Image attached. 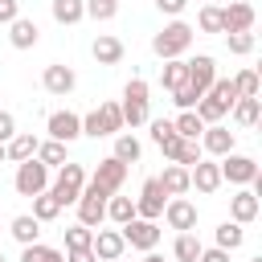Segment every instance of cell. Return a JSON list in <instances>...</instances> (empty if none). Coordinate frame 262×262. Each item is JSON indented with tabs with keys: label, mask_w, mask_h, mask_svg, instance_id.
Listing matches in <instances>:
<instances>
[{
	"label": "cell",
	"mask_w": 262,
	"mask_h": 262,
	"mask_svg": "<svg viewBox=\"0 0 262 262\" xmlns=\"http://www.w3.org/2000/svg\"><path fill=\"white\" fill-rule=\"evenodd\" d=\"M192 25H184V20H168L156 37H151V53L156 57H180V53H188V45H192Z\"/></svg>",
	"instance_id": "1"
},
{
	"label": "cell",
	"mask_w": 262,
	"mask_h": 262,
	"mask_svg": "<svg viewBox=\"0 0 262 262\" xmlns=\"http://www.w3.org/2000/svg\"><path fill=\"white\" fill-rule=\"evenodd\" d=\"M151 94V86L143 82V78H131L127 86H123V102H119V111H123V127H139V123H147V98Z\"/></svg>",
	"instance_id": "2"
},
{
	"label": "cell",
	"mask_w": 262,
	"mask_h": 262,
	"mask_svg": "<svg viewBox=\"0 0 262 262\" xmlns=\"http://www.w3.org/2000/svg\"><path fill=\"white\" fill-rule=\"evenodd\" d=\"M123 180H127V164H123V160H115V156H106V160L94 168V176L86 180V188H82V192L111 196V192H119V188H123Z\"/></svg>",
	"instance_id": "3"
},
{
	"label": "cell",
	"mask_w": 262,
	"mask_h": 262,
	"mask_svg": "<svg viewBox=\"0 0 262 262\" xmlns=\"http://www.w3.org/2000/svg\"><path fill=\"white\" fill-rule=\"evenodd\" d=\"M119 131H123V111H119V102H102V106H94V111L82 119V135H90V139L119 135Z\"/></svg>",
	"instance_id": "4"
},
{
	"label": "cell",
	"mask_w": 262,
	"mask_h": 262,
	"mask_svg": "<svg viewBox=\"0 0 262 262\" xmlns=\"http://www.w3.org/2000/svg\"><path fill=\"white\" fill-rule=\"evenodd\" d=\"M82 188H86V168L66 160V164L57 168V180H53V188H49V192H53V196H57V205L66 209V205H74V201L82 196Z\"/></svg>",
	"instance_id": "5"
},
{
	"label": "cell",
	"mask_w": 262,
	"mask_h": 262,
	"mask_svg": "<svg viewBox=\"0 0 262 262\" xmlns=\"http://www.w3.org/2000/svg\"><path fill=\"white\" fill-rule=\"evenodd\" d=\"M12 184H16V192H20V196H37V192H45V188H49V168H45V164L33 156V160L16 164Z\"/></svg>",
	"instance_id": "6"
},
{
	"label": "cell",
	"mask_w": 262,
	"mask_h": 262,
	"mask_svg": "<svg viewBox=\"0 0 262 262\" xmlns=\"http://www.w3.org/2000/svg\"><path fill=\"white\" fill-rule=\"evenodd\" d=\"M119 233H123V242H127L131 250H143V254L160 246V225L147 221V217H131L127 225H119Z\"/></svg>",
	"instance_id": "7"
},
{
	"label": "cell",
	"mask_w": 262,
	"mask_h": 262,
	"mask_svg": "<svg viewBox=\"0 0 262 262\" xmlns=\"http://www.w3.org/2000/svg\"><path fill=\"white\" fill-rule=\"evenodd\" d=\"M164 201H168V192L160 188V180H156V176H147V180H143V188H139V196H135V217L160 221V213H164Z\"/></svg>",
	"instance_id": "8"
},
{
	"label": "cell",
	"mask_w": 262,
	"mask_h": 262,
	"mask_svg": "<svg viewBox=\"0 0 262 262\" xmlns=\"http://www.w3.org/2000/svg\"><path fill=\"white\" fill-rule=\"evenodd\" d=\"M176 233H188V229H196V205L188 201V196H168L164 201V213H160Z\"/></svg>",
	"instance_id": "9"
},
{
	"label": "cell",
	"mask_w": 262,
	"mask_h": 262,
	"mask_svg": "<svg viewBox=\"0 0 262 262\" xmlns=\"http://www.w3.org/2000/svg\"><path fill=\"white\" fill-rule=\"evenodd\" d=\"M217 168H221V180H229V184H250V180L258 176L254 156H237V151H225Z\"/></svg>",
	"instance_id": "10"
},
{
	"label": "cell",
	"mask_w": 262,
	"mask_h": 262,
	"mask_svg": "<svg viewBox=\"0 0 262 262\" xmlns=\"http://www.w3.org/2000/svg\"><path fill=\"white\" fill-rule=\"evenodd\" d=\"M254 4H246V0H233V4H225L221 8V33H250L254 29Z\"/></svg>",
	"instance_id": "11"
},
{
	"label": "cell",
	"mask_w": 262,
	"mask_h": 262,
	"mask_svg": "<svg viewBox=\"0 0 262 262\" xmlns=\"http://www.w3.org/2000/svg\"><path fill=\"white\" fill-rule=\"evenodd\" d=\"M41 86L53 94V98H66L74 86H78V74L70 70V66H61V61H53V66H45L41 70Z\"/></svg>",
	"instance_id": "12"
},
{
	"label": "cell",
	"mask_w": 262,
	"mask_h": 262,
	"mask_svg": "<svg viewBox=\"0 0 262 262\" xmlns=\"http://www.w3.org/2000/svg\"><path fill=\"white\" fill-rule=\"evenodd\" d=\"M90 250H94V258H98V262H119V258H123V250H127V242H123V233H119V229H94Z\"/></svg>",
	"instance_id": "13"
},
{
	"label": "cell",
	"mask_w": 262,
	"mask_h": 262,
	"mask_svg": "<svg viewBox=\"0 0 262 262\" xmlns=\"http://www.w3.org/2000/svg\"><path fill=\"white\" fill-rule=\"evenodd\" d=\"M45 131H49V139L74 143V139L82 135V115H74V111H53L49 123H45Z\"/></svg>",
	"instance_id": "14"
},
{
	"label": "cell",
	"mask_w": 262,
	"mask_h": 262,
	"mask_svg": "<svg viewBox=\"0 0 262 262\" xmlns=\"http://www.w3.org/2000/svg\"><path fill=\"white\" fill-rule=\"evenodd\" d=\"M196 143H201V151H209V156H225V151H233V131L229 127H221V123H209L201 135H196Z\"/></svg>",
	"instance_id": "15"
},
{
	"label": "cell",
	"mask_w": 262,
	"mask_h": 262,
	"mask_svg": "<svg viewBox=\"0 0 262 262\" xmlns=\"http://www.w3.org/2000/svg\"><path fill=\"white\" fill-rule=\"evenodd\" d=\"M188 184H192L196 192H205V196H209V192H217V188H221V168H217L213 160H196V164L188 168Z\"/></svg>",
	"instance_id": "16"
},
{
	"label": "cell",
	"mask_w": 262,
	"mask_h": 262,
	"mask_svg": "<svg viewBox=\"0 0 262 262\" xmlns=\"http://www.w3.org/2000/svg\"><path fill=\"white\" fill-rule=\"evenodd\" d=\"M213 78H217V61L209 57V53H196V57H188V86L192 90H209L213 86Z\"/></svg>",
	"instance_id": "17"
},
{
	"label": "cell",
	"mask_w": 262,
	"mask_h": 262,
	"mask_svg": "<svg viewBox=\"0 0 262 262\" xmlns=\"http://www.w3.org/2000/svg\"><path fill=\"white\" fill-rule=\"evenodd\" d=\"M78 221L82 225H90V229H98L102 221H106V196H94V192H82L78 201Z\"/></svg>",
	"instance_id": "18"
},
{
	"label": "cell",
	"mask_w": 262,
	"mask_h": 262,
	"mask_svg": "<svg viewBox=\"0 0 262 262\" xmlns=\"http://www.w3.org/2000/svg\"><path fill=\"white\" fill-rule=\"evenodd\" d=\"M37 37H41V29H37L33 16H16V20H8V41H12V49H33Z\"/></svg>",
	"instance_id": "19"
},
{
	"label": "cell",
	"mask_w": 262,
	"mask_h": 262,
	"mask_svg": "<svg viewBox=\"0 0 262 262\" xmlns=\"http://www.w3.org/2000/svg\"><path fill=\"white\" fill-rule=\"evenodd\" d=\"M254 217H258V192H250V188L233 192V196H229V221H237V225H250Z\"/></svg>",
	"instance_id": "20"
},
{
	"label": "cell",
	"mask_w": 262,
	"mask_h": 262,
	"mask_svg": "<svg viewBox=\"0 0 262 262\" xmlns=\"http://www.w3.org/2000/svg\"><path fill=\"white\" fill-rule=\"evenodd\" d=\"M90 53H94V61H98V66H119V61H123V41H119V37H111V33H102V37H94Z\"/></svg>",
	"instance_id": "21"
},
{
	"label": "cell",
	"mask_w": 262,
	"mask_h": 262,
	"mask_svg": "<svg viewBox=\"0 0 262 262\" xmlns=\"http://www.w3.org/2000/svg\"><path fill=\"white\" fill-rule=\"evenodd\" d=\"M156 180H160V188H164L168 196H184V192L192 188V184H188V168H184V164H168Z\"/></svg>",
	"instance_id": "22"
},
{
	"label": "cell",
	"mask_w": 262,
	"mask_h": 262,
	"mask_svg": "<svg viewBox=\"0 0 262 262\" xmlns=\"http://www.w3.org/2000/svg\"><path fill=\"white\" fill-rule=\"evenodd\" d=\"M4 156H8L12 164H25V160H33V156H37V135H29V131H16V135L4 143Z\"/></svg>",
	"instance_id": "23"
},
{
	"label": "cell",
	"mask_w": 262,
	"mask_h": 262,
	"mask_svg": "<svg viewBox=\"0 0 262 262\" xmlns=\"http://www.w3.org/2000/svg\"><path fill=\"white\" fill-rule=\"evenodd\" d=\"M8 233L20 242V246H33L37 237H41V221L33 217V213H20V217H12V225H8Z\"/></svg>",
	"instance_id": "24"
},
{
	"label": "cell",
	"mask_w": 262,
	"mask_h": 262,
	"mask_svg": "<svg viewBox=\"0 0 262 262\" xmlns=\"http://www.w3.org/2000/svg\"><path fill=\"white\" fill-rule=\"evenodd\" d=\"M184 82H188V61H184V57H168L164 70H160V86H164V90H176V86H184Z\"/></svg>",
	"instance_id": "25"
},
{
	"label": "cell",
	"mask_w": 262,
	"mask_h": 262,
	"mask_svg": "<svg viewBox=\"0 0 262 262\" xmlns=\"http://www.w3.org/2000/svg\"><path fill=\"white\" fill-rule=\"evenodd\" d=\"M229 115H233L237 127H254L258 115H262V98H237V102L229 106Z\"/></svg>",
	"instance_id": "26"
},
{
	"label": "cell",
	"mask_w": 262,
	"mask_h": 262,
	"mask_svg": "<svg viewBox=\"0 0 262 262\" xmlns=\"http://www.w3.org/2000/svg\"><path fill=\"white\" fill-rule=\"evenodd\" d=\"M49 12H53L57 25H78V20L86 16V4H82V0H53Z\"/></svg>",
	"instance_id": "27"
},
{
	"label": "cell",
	"mask_w": 262,
	"mask_h": 262,
	"mask_svg": "<svg viewBox=\"0 0 262 262\" xmlns=\"http://www.w3.org/2000/svg\"><path fill=\"white\" fill-rule=\"evenodd\" d=\"M106 217H111L115 225H127V221L135 217V201H131V196H119V192H111V196H106Z\"/></svg>",
	"instance_id": "28"
},
{
	"label": "cell",
	"mask_w": 262,
	"mask_h": 262,
	"mask_svg": "<svg viewBox=\"0 0 262 262\" xmlns=\"http://www.w3.org/2000/svg\"><path fill=\"white\" fill-rule=\"evenodd\" d=\"M196 254H201V237L188 229V233H176V242H172V258L176 262H196Z\"/></svg>",
	"instance_id": "29"
},
{
	"label": "cell",
	"mask_w": 262,
	"mask_h": 262,
	"mask_svg": "<svg viewBox=\"0 0 262 262\" xmlns=\"http://www.w3.org/2000/svg\"><path fill=\"white\" fill-rule=\"evenodd\" d=\"M29 201H33V217H37L41 225H45V221H53V217L61 213V205H57V196H53L49 188H45V192H37V196H29Z\"/></svg>",
	"instance_id": "30"
},
{
	"label": "cell",
	"mask_w": 262,
	"mask_h": 262,
	"mask_svg": "<svg viewBox=\"0 0 262 262\" xmlns=\"http://www.w3.org/2000/svg\"><path fill=\"white\" fill-rule=\"evenodd\" d=\"M213 237H217V246H221V250H229V254H233V250H237V246L246 242V229H242L237 221H221Z\"/></svg>",
	"instance_id": "31"
},
{
	"label": "cell",
	"mask_w": 262,
	"mask_h": 262,
	"mask_svg": "<svg viewBox=\"0 0 262 262\" xmlns=\"http://www.w3.org/2000/svg\"><path fill=\"white\" fill-rule=\"evenodd\" d=\"M192 111H196V115H201V123H205V127H209V123H221V119H225V115H229V111H225V106H221V102H217V98H213V94H201V98H196V106H192Z\"/></svg>",
	"instance_id": "32"
},
{
	"label": "cell",
	"mask_w": 262,
	"mask_h": 262,
	"mask_svg": "<svg viewBox=\"0 0 262 262\" xmlns=\"http://www.w3.org/2000/svg\"><path fill=\"white\" fill-rule=\"evenodd\" d=\"M139 151H143V147H139V139H135V135H127V131H119V135H115V151H111L115 160L135 164V160H139Z\"/></svg>",
	"instance_id": "33"
},
{
	"label": "cell",
	"mask_w": 262,
	"mask_h": 262,
	"mask_svg": "<svg viewBox=\"0 0 262 262\" xmlns=\"http://www.w3.org/2000/svg\"><path fill=\"white\" fill-rule=\"evenodd\" d=\"M37 160H41L45 168H61V164H66V143H61V139H45V143H37Z\"/></svg>",
	"instance_id": "34"
},
{
	"label": "cell",
	"mask_w": 262,
	"mask_h": 262,
	"mask_svg": "<svg viewBox=\"0 0 262 262\" xmlns=\"http://www.w3.org/2000/svg\"><path fill=\"white\" fill-rule=\"evenodd\" d=\"M172 127H176V135H184V139H196V135L205 131V123H201L196 111H180V115L172 119Z\"/></svg>",
	"instance_id": "35"
},
{
	"label": "cell",
	"mask_w": 262,
	"mask_h": 262,
	"mask_svg": "<svg viewBox=\"0 0 262 262\" xmlns=\"http://www.w3.org/2000/svg\"><path fill=\"white\" fill-rule=\"evenodd\" d=\"M20 262H66V254H61V250H53V246L33 242V246H25V250H20Z\"/></svg>",
	"instance_id": "36"
},
{
	"label": "cell",
	"mask_w": 262,
	"mask_h": 262,
	"mask_svg": "<svg viewBox=\"0 0 262 262\" xmlns=\"http://www.w3.org/2000/svg\"><path fill=\"white\" fill-rule=\"evenodd\" d=\"M205 94H213V98H217V102H221L225 111H229V106L237 102V90H233V78H213V86H209Z\"/></svg>",
	"instance_id": "37"
},
{
	"label": "cell",
	"mask_w": 262,
	"mask_h": 262,
	"mask_svg": "<svg viewBox=\"0 0 262 262\" xmlns=\"http://www.w3.org/2000/svg\"><path fill=\"white\" fill-rule=\"evenodd\" d=\"M90 237H94V229L82 225V221H74L66 229V250H90Z\"/></svg>",
	"instance_id": "38"
},
{
	"label": "cell",
	"mask_w": 262,
	"mask_h": 262,
	"mask_svg": "<svg viewBox=\"0 0 262 262\" xmlns=\"http://www.w3.org/2000/svg\"><path fill=\"white\" fill-rule=\"evenodd\" d=\"M82 4H86L90 20H115V12H119V0H82Z\"/></svg>",
	"instance_id": "39"
},
{
	"label": "cell",
	"mask_w": 262,
	"mask_h": 262,
	"mask_svg": "<svg viewBox=\"0 0 262 262\" xmlns=\"http://www.w3.org/2000/svg\"><path fill=\"white\" fill-rule=\"evenodd\" d=\"M196 25H201V33H221V8L217 4H205L196 12Z\"/></svg>",
	"instance_id": "40"
},
{
	"label": "cell",
	"mask_w": 262,
	"mask_h": 262,
	"mask_svg": "<svg viewBox=\"0 0 262 262\" xmlns=\"http://www.w3.org/2000/svg\"><path fill=\"white\" fill-rule=\"evenodd\" d=\"M233 90H237V98H258V74L254 70H242L233 78Z\"/></svg>",
	"instance_id": "41"
},
{
	"label": "cell",
	"mask_w": 262,
	"mask_h": 262,
	"mask_svg": "<svg viewBox=\"0 0 262 262\" xmlns=\"http://www.w3.org/2000/svg\"><path fill=\"white\" fill-rule=\"evenodd\" d=\"M201 160V143L196 139H180V147H176V160L172 164H184V168H192Z\"/></svg>",
	"instance_id": "42"
},
{
	"label": "cell",
	"mask_w": 262,
	"mask_h": 262,
	"mask_svg": "<svg viewBox=\"0 0 262 262\" xmlns=\"http://www.w3.org/2000/svg\"><path fill=\"white\" fill-rule=\"evenodd\" d=\"M229 53H254V33H225Z\"/></svg>",
	"instance_id": "43"
},
{
	"label": "cell",
	"mask_w": 262,
	"mask_h": 262,
	"mask_svg": "<svg viewBox=\"0 0 262 262\" xmlns=\"http://www.w3.org/2000/svg\"><path fill=\"white\" fill-rule=\"evenodd\" d=\"M196 98H201V90H192V86H188V82H184V86H176V90H172V102H176V106H180V111H192V106H196Z\"/></svg>",
	"instance_id": "44"
},
{
	"label": "cell",
	"mask_w": 262,
	"mask_h": 262,
	"mask_svg": "<svg viewBox=\"0 0 262 262\" xmlns=\"http://www.w3.org/2000/svg\"><path fill=\"white\" fill-rule=\"evenodd\" d=\"M172 135H176L172 119H156V123H151V143H156V147H164V143H168Z\"/></svg>",
	"instance_id": "45"
},
{
	"label": "cell",
	"mask_w": 262,
	"mask_h": 262,
	"mask_svg": "<svg viewBox=\"0 0 262 262\" xmlns=\"http://www.w3.org/2000/svg\"><path fill=\"white\" fill-rule=\"evenodd\" d=\"M196 262H229V250H221V246H201V254H196Z\"/></svg>",
	"instance_id": "46"
},
{
	"label": "cell",
	"mask_w": 262,
	"mask_h": 262,
	"mask_svg": "<svg viewBox=\"0 0 262 262\" xmlns=\"http://www.w3.org/2000/svg\"><path fill=\"white\" fill-rule=\"evenodd\" d=\"M12 135H16V119H12L8 111H0V143H8Z\"/></svg>",
	"instance_id": "47"
},
{
	"label": "cell",
	"mask_w": 262,
	"mask_h": 262,
	"mask_svg": "<svg viewBox=\"0 0 262 262\" xmlns=\"http://www.w3.org/2000/svg\"><path fill=\"white\" fill-rule=\"evenodd\" d=\"M16 16H20V0H0V25H8Z\"/></svg>",
	"instance_id": "48"
},
{
	"label": "cell",
	"mask_w": 262,
	"mask_h": 262,
	"mask_svg": "<svg viewBox=\"0 0 262 262\" xmlns=\"http://www.w3.org/2000/svg\"><path fill=\"white\" fill-rule=\"evenodd\" d=\"M184 4H188V0H156V8H160L164 16H180V12H184Z\"/></svg>",
	"instance_id": "49"
},
{
	"label": "cell",
	"mask_w": 262,
	"mask_h": 262,
	"mask_svg": "<svg viewBox=\"0 0 262 262\" xmlns=\"http://www.w3.org/2000/svg\"><path fill=\"white\" fill-rule=\"evenodd\" d=\"M66 262H98L94 250H66Z\"/></svg>",
	"instance_id": "50"
},
{
	"label": "cell",
	"mask_w": 262,
	"mask_h": 262,
	"mask_svg": "<svg viewBox=\"0 0 262 262\" xmlns=\"http://www.w3.org/2000/svg\"><path fill=\"white\" fill-rule=\"evenodd\" d=\"M143 262H164V258H160L156 250H147V258H143Z\"/></svg>",
	"instance_id": "51"
},
{
	"label": "cell",
	"mask_w": 262,
	"mask_h": 262,
	"mask_svg": "<svg viewBox=\"0 0 262 262\" xmlns=\"http://www.w3.org/2000/svg\"><path fill=\"white\" fill-rule=\"evenodd\" d=\"M4 160H8V156H4V143H0V164H4Z\"/></svg>",
	"instance_id": "52"
},
{
	"label": "cell",
	"mask_w": 262,
	"mask_h": 262,
	"mask_svg": "<svg viewBox=\"0 0 262 262\" xmlns=\"http://www.w3.org/2000/svg\"><path fill=\"white\" fill-rule=\"evenodd\" d=\"M254 262H262V258H254Z\"/></svg>",
	"instance_id": "53"
},
{
	"label": "cell",
	"mask_w": 262,
	"mask_h": 262,
	"mask_svg": "<svg viewBox=\"0 0 262 262\" xmlns=\"http://www.w3.org/2000/svg\"><path fill=\"white\" fill-rule=\"evenodd\" d=\"M205 4H213V0H205Z\"/></svg>",
	"instance_id": "54"
},
{
	"label": "cell",
	"mask_w": 262,
	"mask_h": 262,
	"mask_svg": "<svg viewBox=\"0 0 262 262\" xmlns=\"http://www.w3.org/2000/svg\"><path fill=\"white\" fill-rule=\"evenodd\" d=\"M0 262H4V254H0Z\"/></svg>",
	"instance_id": "55"
}]
</instances>
